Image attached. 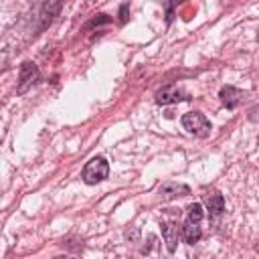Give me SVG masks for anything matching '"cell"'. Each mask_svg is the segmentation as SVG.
Returning <instances> with one entry per match:
<instances>
[{"mask_svg": "<svg viewBox=\"0 0 259 259\" xmlns=\"http://www.w3.org/2000/svg\"><path fill=\"white\" fill-rule=\"evenodd\" d=\"M182 127H184L188 134H194V136H198V138H204V136L210 134V123H208V119H206L202 113H198V111H188V113H184V115H182Z\"/></svg>", "mask_w": 259, "mask_h": 259, "instance_id": "obj_1", "label": "cell"}, {"mask_svg": "<svg viewBox=\"0 0 259 259\" xmlns=\"http://www.w3.org/2000/svg\"><path fill=\"white\" fill-rule=\"evenodd\" d=\"M107 174H109V166L103 158H93L83 168V180L87 184H97L103 178H107Z\"/></svg>", "mask_w": 259, "mask_h": 259, "instance_id": "obj_2", "label": "cell"}, {"mask_svg": "<svg viewBox=\"0 0 259 259\" xmlns=\"http://www.w3.org/2000/svg\"><path fill=\"white\" fill-rule=\"evenodd\" d=\"M36 77H38V69H36V65L34 63H30V61H26V63H22V67H20V77H18V93H24L34 81H36Z\"/></svg>", "mask_w": 259, "mask_h": 259, "instance_id": "obj_3", "label": "cell"}, {"mask_svg": "<svg viewBox=\"0 0 259 259\" xmlns=\"http://www.w3.org/2000/svg\"><path fill=\"white\" fill-rule=\"evenodd\" d=\"M241 99H243V93H241L237 87L225 85V87L221 89V101H223V105H225L227 109H235V107L241 103Z\"/></svg>", "mask_w": 259, "mask_h": 259, "instance_id": "obj_4", "label": "cell"}, {"mask_svg": "<svg viewBox=\"0 0 259 259\" xmlns=\"http://www.w3.org/2000/svg\"><path fill=\"white\" fill-rule=\"evenodd\" d=\"M182 91L178 87H164L156 93V103L160 105H168V103H176V101H182Z\"/></svg>", "mask_w": 259, "mask_h": 259, "instance_id": "obj_5", "label": "cell"}, {"mask_svg": "<svg viewBox=\"0 0 259 259\" xmlns=\"http://www.w3.org/2000/svg\"><path fill=\"white\" fill-rule=\"evenodd\" d=\"M162 235H164V241H166V247L170 253L176 251V243H178V225L168 221L162 225Z\"/></svg>", "mask_w": 259, "mask_h": 259, "instance_id": "obj_6", "label": "cell"}, {"mask_svg": "<svg viewBox=\"0 0 259 259\" xmlns=\"http://www.w3.org/2000/svg\"><path fill=\"white\" fill-rule=\"evenodd\" d=\"M188 194V186L184 184H174V182H168L160 188V198L162 200H170V198H176V196H184Z\"/></svg>", "mask_w": 259, "mask_h": 259, "instance_id": "obj_7", "label": "cell"}, {"mask_svg": "<svg viewBox=\"0 0 259 259\" xmlns=\"http://www.w3.org/2000/svg\"><path fill=\"white\" fill-rule=\"evenodd\" d=\"M204 204H206V208H208L212 214H219V212L225 208V198H223V194H219V192L204 194Z\"/></svg>", "mask_w": 259, "mask_h": 259, "instance_id": "obj_8", "label": "cell"}, {"mask_svg": "<svg viewBox=\"0 0 259 259\" xmlns=\"http://www.w3.org/2000/svg\"><path fill=\"white\" fill-rule=\"evenodd\" d=\"M200 237H202L200 225H196V223H184V241H186L188 245L198 243Z\"/></svg>", "mask_w": 259, "mask_h": 259, "instance_id": "obj_9", "label": "cell"}, {"mask_svg": "<svg viewBox=\"0 0 259 259\" xmlns=\"http://www.w3.org/2000/svg\"><path fill=\"white\" fill-rule=\"evenodd\" d=\"M202 206L200 204H190L188 206V210H186V223H196V225H200V221H202Z\"/></svg>", "mask_w": 259, "mask_h": 259, "instance_id": "obj_10", "label": "cell"}]
</instances>
